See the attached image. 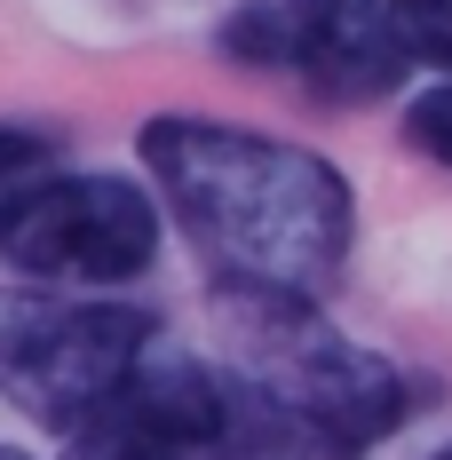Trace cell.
I'll return each instance as SVG.
<instances>
[{
  "label": "cell",
  "mask_w": 452,
  "mask_h": 460,
  "mask_svg": "<svg viewBox=\"0 0 452 460\" xmlns=\"http://www.w3.org/2000/svg\"><path fill=\"white\" fill-rule=\"evenodd\" d=\"M389 16L405 32L412 64H429V72L452 80V0H389Z\"/></svg>",
  "instance_id": "obj_6"
},
{
  "label": "cell",
  "mask_w": 452,
  "mask_h": 460,
  "mask_svg": "<svg viewBox=\"0 0 452 460\" xmlns=\"http://www.w3.org/2000/svg\"><path fill=\"white\" fill-rule=\"evenodd\" d=\"M405 143L421 151V159L452 167V80H437V88L412 95V111H405Z\"/></svg>",
  "instance_id": "obj_7"
},
{
  "label": "cell",
  "mask_w": 452,
  "mask_h": 460,
  "mask_svg": "<svg viewBox=\"0 0 452 460\" xmlns=\"http://www.w3.org/2000/svg\"><path fill=\"white\" fill-rule=\"evenodd\" d=\"M429 460H452V445H445V453H429Z\"/></svg>",
  "instance_id": "obj_10"
},
{
  "label": "cell",
  "mask_w": 452,
  "mask_h": 460,
  "mask_svg": "<svg viewBox=\"0 0 452 460\" xmlns=\"http://www.w3.org/2000/svg\"><path fill=\"white\" fill-rule=\"evenodd\" d=\"M0 254L32 278H80V286H111V278L151 270L159 254V207L120 175H56V183H24L0 199Z\"/></svg>",
  "instance_id": "obj_5"
},
{
  "label": "cell",
  "mask_w": 452,
  "mask_h": 460,
  "mask_svg": "<svg viewBox=\"0 0 452 460\" xmlns=\"http://www.w3.org/2000/svg\"><path fill=\"white\" fill-rule=\"evenodd\" d=\"M151 358V318L64 294H0V389L56 420L64 437L95 420Z\"/></svg>",
  "instance_id": "obj_3"
},
{
  "label": "cell",
  "mask_w": 452,
  "mask_h": 460,
  "mask_svg": "<svg viewBox=\"0 0 452 460\" xmlns=\"http://www.w3.org/2000/svg\"><path fill=\"white\" fill-rule=\"evenodd\" d=\"M40 159H48V143L32 136V128H8V119H0V183H8V175H32Z\"/></svg>",
  "instance_id": "obj_8"
},
{
  "label": "cell",
  "mask_w": 452,
  "mask_h": 460,
  "mask_svg": "<svg viewBox=\"0 0 452 460\" xmlns=\"http://www.w3.org/2000/svg\"><path fill=\"white\" fill-rule=\"evenodd\" d=\"M0 460H24V453H16V445H0Z\"/></svg>",
  "instance_id": "obj_9"
},
{
  "label": "cell",
  "mask_w": 452,
  "mask_h": 460,
  "mask_svg": "<svg viewBox=\"0 0 452 460\" xmlns=\"http://www.w3.org/2000/svg\"><path fill=\"white\" fill-rule=\"evenodd\" d=\"M143 167L230 294L317 302L350 262L358 199L341 167L302 143L175 111L143 128Z\"/></svg>",
  "instance_id": "obj_1"
},
{
  "label": "cell",
  "mask_w": 452,
  "mask_h": 460,
  "mask_svg": "<svg viewBox=\"0 0 452 460\" xmlns=\"http://www.w3.org/2000/svg\"><path fill=\"white\" fill-rule=\"evenodd\" d=\"M223 56L278 72L310 103H381L412 72V48L389 0H238L223 24Z\"/></svg>",
  "instance_id": "obj_4"
},
{
  "label": "cell",
  "mask_w": 452,
  "mask_h": 460,
  "mask_svg": "<svg viewBox=\"0 0 452 460\" xmlns=\"http://www.w3.org/2000/svg\"><path fill=\"white\" fill-rule=\"evenodd\" d=\"M238 318V373L270 397L278 413L317 429L333 453L358 460L365 445L397 437L429 397L397 358L365 349L350 333L310 318V302H270V294H230Z\"/></svg>",
  "instance_id": "obj_2"
}]
</instances>
